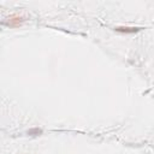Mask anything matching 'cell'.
Segmentation results:
<instances>
[{
  "label": "cell",
  "instance_id": "cell-1",
  "mask_svg": "<svg viewBox=\"0 0 154 154\" xmlns=\"http://www.w3.org/2000/svg\"><path fill=\"white\" fill-rule=\"evenodd\" d=\"M5 23H6L8 26H11V28H17V26H20V25L24 23V17L14 13V14H11V16L6 19Z\"/></svg>",
  "mask_w": 154,
  "mask_h": 154
},
{
  "label": "cell",
  "instance_id": "cell-2",
  "mask_svg": "<svg viewBox=\"0 0 154 154\" xmlns=\"http://www.w3.org/2000/svg\"><path fill=\"white\" fill-rule=\"evenodd\" d=\"M116 30H117V31H119V32L132 34V32H136V31H138L140 29H138V28H130V26H118V28H116Z\"/></svg>",
  "mask_w": 154,
  "mask_h": 154
}]
</instances>
